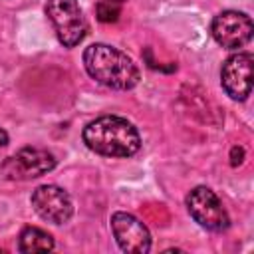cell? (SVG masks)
<instances>
[{"label": "cell", "mask_w": 254, "mask_h": 254, "mask_svg": "<svg viewBox=\"0 0 254 254\" xmlns=\"http://www.w3.org/2000/svg\"><path fill=\"white\" fill-rule=\"evenodd\" d=\"M83 67L97 83L117 91L133 89L141 79V71L133 58L119 48L101 42L83 50Z\"/></svg>", "instance_id": "cell-1"}, {"label": "cell", "mask_w": 254, "mask_h": 254, "mask_svg": "<svg viewBox=\"0 0 254 254\" xmlns=\"http://www.w3.org/2000/svg\"><path fill=\"white\" fill-rule=\"evenodd\" d=\"M81 137L85 147L101 157L125 159L133 157L141 149V135L137 127L117 115H101L89 121L83 127Z\"/></svg>", "instance_id": "cell-2"}, {"label": "cell", "mask_w": 254, "mask_h": 254, "mask_svg": "<svg viewBox=\"0 0 254 254\" xmlns=\"http://www.w3.org/2000/svg\"><path fill=\"white\" fill-rule=\"evenodd\" d=\"M46 16L64 48H75L87 34V20L77 0H48Z\"/></svg>", "instance_id": "cell-3"}, {"label": "cell", "mask_w": 254, "mask_h": 254, "mask_svg": "<svg viewBox=\"0 0 254 254\" xmlns=\"http://www.w3.org/2000/svg\"><path fill=\"white\" fill-rule=\"evenodd\" d=\"M187 210L192 220L210 232H224L230 226V216L210 187L198 185L187 194Z\"/></svg>", "instance_id": "cell-4"}, {"label": "cell", "mask_w": 254, "mask_h": 254, "mask_svg": "<svg viewBox=\"0 0 254 254\" xmlns=\"http://www.w3.org/2000/svg\"><path fill=\"white\" fill-rule=\"evenodd\" d=\"M54 167L56 157L48 149L24 147L8 159H4V163L0 165V173L10 181H32L50 173Z\"/></svg>", "instance_id": "cell-5"}, {"label": "cell", "mask_w": 254, "mask_h": 254, "mask_svg": "<svg viewBox=\"0 0 254 254\" xmlns=\"http://www.w3.org/2000/svg\"><path fill=\"white\" fill-rule=\"evenodd\" d=\"M210 34L214 42L226 50L244 48L254 34V24L246 12L222 10L210 22Z\"/></svg>", "instance_id": "cell-6"}, {"label": "cell", "mask_w": 254, "mask_h": 254, "mask_svg": "<svg viewBox=\"0 0 254 254\" xmlns=\"http://www.w3.org/2000/svg\"><path fill=\"white\" fill-rule=\"evenodd\" d=\"M252 65L254 56L250 52H238L224 60L220 67V85L230 99L244 101L252 93Z\"/></svg>", "instance_id": "cell-7"}, {"label": "cell", "mask_w": 254, "mask_h": 254, "mask_svg": "<svg viewBox=\"0 0 254 254\" xmlns=\"http://www.w3.org/2000/svg\"><path fill=\"white\" fill-rule=\"evenodd\" d=\"M36 214L52 224H65L73 216V202L67 190L58 185H40L30 196Z\"/></svg>", "instance_id": "cell-8"}, {"label": "cell", "mask_w": 254, "mask_h": 254, "mask_svg": "<svg viewBox=\"0 0 254 254\" xmlns=\"http://www.w3.org/2000/svg\"><path fill=\"white\" fill-rule=\"evenodd\" d=\"M111 232L115 242L123 252L129 254H147L151 250V232L149 228L131 212L117 210L111 214Z\"/></svg>", "instance_id": "cell-9"}, {"label": "cell", "mask_w": 254, "mask_h": 254, "mask_svg": "<svg viewBox=\"0 0 254 254\" xmlns=\"http://www.w3.org/2000/svg\"><path fill=\"white\" fill-rule=\"evenodd\" d=\"M54 246H56L54 236L38 226H26L18 236V250L24 254L50 252V250H54Z\"/></svg>", "instance_id": "cell-10"}, {"label": "cell", "mask_w": 254, "mask_h": 254, "mask_svg": "<svg viewBox=\"0 0 254 254\" xmlns=\"http://www.w3.org/2000/svg\"><path fill=\"white\" fill-rule=\"evenodd\" d=\"M123 4H125V0H99L95 4V16H97V20L103 22V24L117 22V18L121 16Z\"/></svg>", "instance_id": "cell-11"}, {"label": "cell", "mask_w": 254, "mask_h": 254, "mask_svg": "<svg viewBox=\"0 0 254 254\" xmlns=\"http://www.w3.org/2000/svg\"><path fill=\"white\" fill-rule=\"evenodd\" d=\"M242 161H244V149L242 147H232V151H230V165L238 167Z\"/></svg>", "instance_id": "cell-12"}, {"label": "cell", "mask_w": 254, "mask_h": 254, "mask_svg": "<svg viewBox=\"0 0 254 254\" xmlns=\"http://www.w3.org/2000/svg\"><path fill=\"white\" fill-rule=\"evenodd\" d=\"M8 141H10V139H8V133H6L4 129H0V149H4V147L8 145Z\"/></svg>", "instance_id": "cell-13"}]
</instances>
